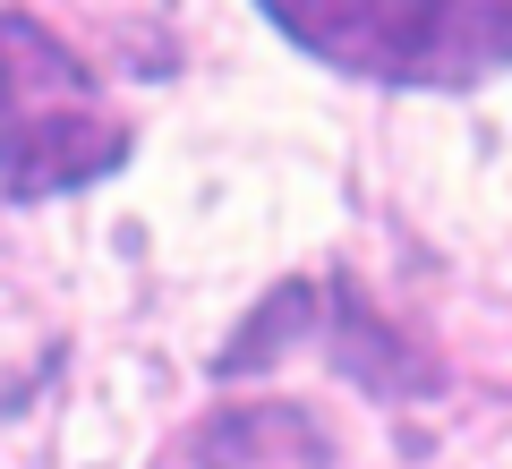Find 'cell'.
<instances>
[{"label":"cell","mask_w":512,"mask_h":469,"mask_svg":"<svg viewBox=\"0 0 512 469\" xmlns=\"http://www.w3.org/2000/svg\"><path fill=\"white\" fill-rule=\"evenodd\" d=\"M265 26L402 94H470L512 69V0H265Z\"/></svg>","instance_id":"obj_1"},{"label":"cell","mask_w":512,"mask_h":469,"mask_svg":"<svg viewBox=\"0 0 512 469\" xmlns=\"http://www.w3.org/2000/svg\"><path fill=\"white\" fill-rule=\"evenodd\" d=\"M137 154V128L111 120V111L77 103V111H43V120L0 128V197H69V188H94Z\"/></svg>","instance_id":"obj_2"},{"label":"cell","mask_w":512,"mask_h":469,"mask_svg":"<svg viewBox=\"0 0 512 469\" xmlns=\"http://www.w3.org/2000/svg\"><path fill=\"white\" fill-rule=\"evenodd\" d=\"M94 103V69L77 43H60L43 18L0 9V128L43 120V111H77Z\"/></svg>","instance_id":"obj_3"},{"label":"cell","mask_w":512,"mask_h":469,"mask_svg":"<svg viewBox=\"0 0 512 469\" xmlns=\"http://www.w3.org/2000/svg\"><path fill=\"white\" fill-rule=\"evenodd\" d=\"M188 461L197 469H325V427H316L308 410H291V401H239V410L205 418L197 435H188Z\"/></svg>","instance_id":"obj_4"},{"label":"cell","mask_w":512,"mask_h":469,"mask_svg":"<svg viewBox=\"0 0 512 469\" xmlns=\"http://www.w3.org/2000/svg\"><path fill=\"white\" fill-rule=\"evenodd\" d=\"M325 282H282V290H265V307H256L248 325H239V342L214 359V376H248V367H274L291 342H308L316 325H325Z\"/></svg>","instance_id":"obj_5"}]
</instances>
